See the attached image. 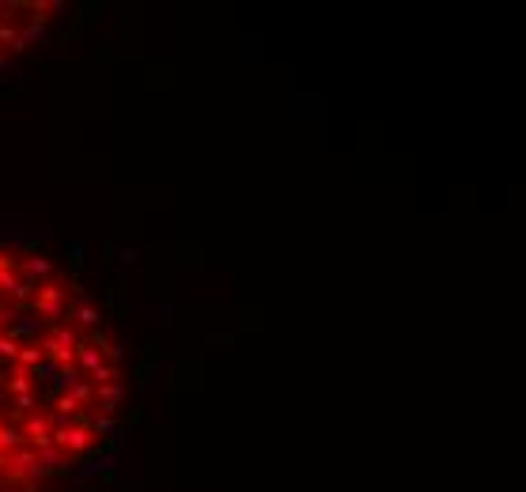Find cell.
Segmentation results:
<instances>
[{"label":"cell","instance_id":"obj_1","mask_svg":"<svg viewBox=\"0 0 526 492\" xmlns=\"http://www.w3.org/2000/svg\"><path fill=\"white\" fill-rule=\"evenodd\" d=\"M4 466H8L4 477H12V481H31V485H39V481L46 477V470H42L39 454H34L31 447H20L15 454H8Z\"/></svg>","mask_w":526,"mask_h":492},{"label":"cell","instance_id":"obj_2","mask_svg":"<svg viewBox=\"0 0 526 492\" xmlns=\"http://www.w3.org/2000/svg\"><path fill=\"white\" fill-rule=\"evenodd\" d=\"M50 443L64 454H83V451H91V443H95V432H91V424H80V428H53Z\"/></svg>","mask_w":526,"mask_h":492},{"label":"cell","instance_id":"obj_3","mask_svg":"<svg viewBox=\"0 0 526 492\" xmlns=\"http://www.w3.org/2000/svg\"><path fill=\"white\" fill-rule=\"evenodd\" d=\"M23 440L31 443L34 451H39V447H50V440H53V424H50V416H46V413H31V416H23Z\"/></svg>","mask_w":526,"mask_h":492},{"label":"cell","instance_id":"obj_4","mask_svg":"<svg viewBox=\"0 0 526 492\" xmlns=\"http://www.w3.org/2000/svg\"><path fill=\"white\" fill-rule=\"evenodd\" d=\"M95 398H99V405H102V416H114L118 413V405H121V398H125V390H121V383H102V386H95Z\"/></svg>","mask_w":526,"mask_h":492},{"label":"cell","instance_id":"obj_5","mask_svg":"<svg viewBox=\"0 0 526 492\" xmlns=\"http://www.w3.org/2000/svg\"><path fill=\"white\" fill-rule=\"evenodd\" d=\"M34 454H39V462H42V470H46V473H61V470H69V454L57 451L53 443H50V447H39Z\"/></svg>","mask_w":526,"mask_h":492},{"label":"cell","instance_id":"obj_6","mask_svg":"<svg viewBox=\"0 0 526 492\" xmlns=\"http://www.w3.org/2000/svg\"><path fill=\"white\" fill-rule=\"evenodd\" d=\"M20 273L31 276V281H46V276L53 273V262H50V258H42V254H27V262L20 265Z\"/></svg>","mask_w":526,"mask_h":492},{"label":"cell","instance_id":"obj_7","mask_svg":"<svg viewBox=\"0 0 526 492\" xmlns=\"http://www.w3.org/2000/svg\"><path fill=\"white\" fill-rule=\"evenodd\" d=\"M20 447H27V440H23V428H15V424H0V454H15Z\"/></svg>","mask_w":526,"mask_h":492},{"label":"cell","instance_id":"obj_8","mask_svg":"<svg viewBox=\"0 0 526 492\" xmlns=\"http://www.w3.org/2000/svg\"><path fill=\"white\" fill-rule=\"evenodd\" d=\"M39 330H42V322H39V318H20V322H12V326H8L4 333H8V337H12V341H15V345H20L23 337L31 341V337H34V333H39Z\"/></svg>","mask_w":526,"mask_h":492},{"label":"cell","instance_id":"obj_9","mask_svg":"<svg viewBox=\"0 0 526 492\" xmlns=\"http://www.w3.org/2000/svg\"><path fill=\"white\" fill-rule=\"evenodd\" d=\"M99 364H106V360H102V352H99L95 345H88V341H80V349H76V367L95 371Z\"/></svg>","mask_w":526,"mask_h":492},{"label":"cell","instance_id":"obj_10","mask_svg":"<svg viewBox=\"0 0 526 492\" xmlns=\"http://www.w3.org/2000/svg\"><path fill=\"white\" fill-rule=\"evenodd\" d=\"M42 360H46V352L34 345V341H27V345H20V356H15V364L27 367V371H34V367L42 364Z\"/></svg>","mask_w":526,"mask_h":492},{"label":"cell","instance_id":"obj_11","mask_svg":"<svg viewBox=\"0 0 526 492\" xmlns=\"http://www.w3.org/2000/svg\"><path fill=\"white\" fill-rule=\"evenodd\" d=\"M50 341H53L57 349H80L83 337H80L72 326H53V330H50Z\"/></svg>","mask_w":526,"mask_h":492},{"label":"cell","instance_id":"obj_12","mask_svg":"<svg viewBox=\"0 0 526 492\" xmlns=\"http://www.w3.org/2000/svg\"><path fill=\"white\" fill-rule=\"evenodd\" d=\"M72 383H80V367L76 364H64L57 367V375H53V390H61V394H69Z\"/></svg>","mask_w":526,"mask_h":492},{"label":"cell","instance_id":"obj_13","mask_svg":"<svg viewBox=\"0 0 526 492\" xmlns=\"http://www.w3.org/2000/svg\"><path fill=\"white\" fill-rule=\"evenodd\" d=\"M42 38H46V23H42V15H34V23L27 27V31H20L15 50H27V45H34V42H42Z\"/></svg>","mask_w":526,"mask_h":492},{"label":"cell","instance_id":"obj_14","mask_svg":"<svg viewBox=\"0 0 526 492\" xmlns=\"http://www.w3.org/2000/svg\"><path fill=\"white\" fill-rule=\"evenodd\" d=\"M72 318H76V322H80V326H83V330H99V322H102V314H99L95 307H91V303H80V307H76V311H72Z\"/></svg>","mask_w":526,"mask_h":492},{"label":"cell","instance_id":"obj_15","mask_svg":"<svg viewBox=\"0 0 526 492\" xmlns=\"http://www.w3.org/2000/svg\"><path fill=\"white\" fill-rule=\"evenodd\" d=\"M31 383H34L31 371H27V367H15V375L8 379V390H12L15 398H20V394H31Z\"/></svg>","mask_w":526,"mask_h":492},{"label":"cell","instance_id":"obj_16","mask_svg":"<svg viewBox=\"0 0 526 492\" xmlns=\"http://www.w3.org/2000/svg\"><path fill=\"white\" fill-rule=\"evenodd\" d=\"M34 288H39V281H31V276H20V284H15V292L8 295L12 303H27L34 295Z\"/></svg>","mask_w":526,"mask_h":492},{"label":"cell","instance_id":"obj_17","mask_svg":"<svg viewBox=\"0 0 526 492\" xmlns=\"http://www.w3.org/2000/svg\"><path fill=\"white\" fill-rule=\"evenodd\" d=\"M91 379H95V386H102V383H118L121 371H118V364H99L95 371H91Z\"/></svg>","mask_w":526,"mask_h":492},{"label":"cell","instance_id":"obj_18","mask_svg":"<svg viewBox=\"0 0 526 492\" xmlns=\"http://www.w3.org/2000/svg\"><path fill=\"white\" fill-rule=\"evenodd\" d=\"M69 398H72L76 405H88V402H95V386H91V383H72Z\"/></svg>","mask_w":526,"mask_h":492},{"label":"cell","instance_id":"obj_19","mask_svg":"<svg viewBox=\"0 0 526 492\" xmlns=\"http://www.w3.org/2000/svg\"><path fill=\"white\" fill-rule=\"evenodd\" d=\"M42 409V405H39V398H34V394H20V398H15V413H20V416H31V413H39Z\"/></svg>","mask_w":526,"mask_h":492},{"label":"cell","instance_id":"obj_20","mask_svg":"<svg viewBox=\"0 0 526 492\" xmlns=\"http://www.w3.org/2000/svg\"><path fill=\"white\" fill-rule=\"evenodd\" d=\"M53 413H64V416H69V413H80V405L72 402L69 394H57V398H53Z\"/></svg>","mask_w":526,"mask_h":492},{"label":"cell","instance_id":"obj_21","mask_svg":"<svg viewBox=\"0 0 526 492\" xmlns=\"http://www.w3.org/2000/svg\"><path fill=\"white\" fill-rule=\"evenodd\" d=\"M15 356H20V345L8 333H0V360H15Z\"/></svg>","mask_w":526,"mask_h":492},{"label":"cell","instance_id":"obj_22","mask_svg":"<svg viewBox=\"0 0 526 492\" xmlns=\"http://www.w3.org/2000/svg\"><path fill=\"white\" fill-rule=\"evenodd\" d=\"M46 300H64V288L61 284H39V303Z\"/></svg>","mask_w":526,"mask_h":492},{"label":"cell","instance_id":"obj_23","mask_svg":"<svg viewBox=\"0 0 526 492\" xmlns=\"http://www.w3.org/2000/svg\"><path fill=\"white\" fill-rule=\"evenodd\" d=\"M91 432H99V435H114V432H118L114 416H99V421H91Z\"/></svg>","mask_w":526,"mask_h":492},{"label":"cell","instance_id":"obj_24","mask_svg":"<svg viewBox=\"0 0 526 492\" xmlns=\"http://www.w3.org/2000/svg\"><path fill=\"white\" fill-rule=\"evenodd\" d=\"M31 375H39V379H46V383H53V375H57V364H53V360H42V364L34 367Z\"/></svg>","mask_w":526,"mask_h":492},{"label":"cell","instance_id":"obj_25","mask_svg":"<svg viewBox=\"0 0 526 492\" xmlns=\"http://www.w3.org/2000/svg\"><path fill=\"white\" fill-rule=\"evenodd\" d=\"M12 318H20V314H15V307H4V303H0V333L12 326Z\"/></svg>","mask_w":526,"mask_h":492},{"label":"cell","instance_id":"obj_26","mask_svg":"<svg viewBox=\"0 0 526 492\" xmlns=\"http://www.w3.org/2000/svg\"><path fill=\"white\" fill-rule=\"evenodd\" d=\"M4 269H20V262H15L12 254H0V273H4Z\"/></svg>","mask_w":526,"mask_h":492},{"label":"cell","instance_id":"obj_27","mask_svg":"<svg viewBox=\"0 0 526 492\" xmlns=\"http://www.w3.org/2000/svg\"><path fill=\"white\" fill-rule=\"evenodd\" d=\"M0 72H8V57H4V53H0Z\"/></svg>","mask_w":526,"mask_h":492}]
</instances>
